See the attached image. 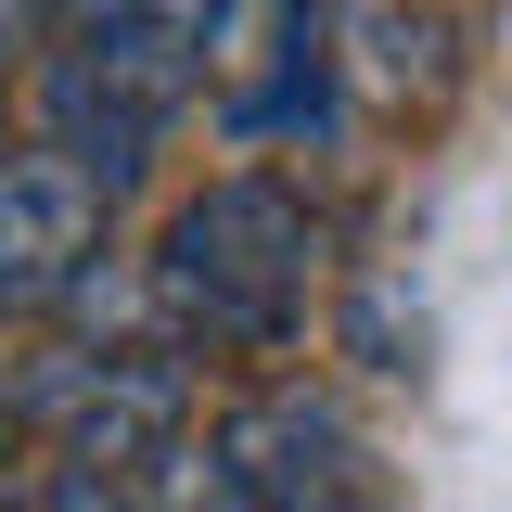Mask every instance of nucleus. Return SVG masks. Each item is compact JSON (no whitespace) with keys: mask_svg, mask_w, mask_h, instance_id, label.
Returning <instances> with one entry per match:
<instances>
[{"mask_svg":"<svg viewBox=\"0 0 512 512\" xmlns=\"http://www.w3.org/2000/svg\"><path fill=\"white\" fill-rule=\"evenodd\" d=\"M154 333L218 346V359H282L320 295V218L282 167H218L205 192L167 205L154 231Z\"/></svg>","mask_w":512,"mask_h":512,"instance_id":"1","label":"nucleus"},{"mask_svg":"<svg viewBox=\"0 0 512 512\" xmlns=\"http://www.w3.org/2000/svg\"><path fill=\"white\" fill-rule=\"evenodd\" d=\"M39 141H64L103 192H141V167L167 154V128L205 103V26L167 0H77L39 26Z\"/></svg>","mask_w":512,"mask_h":512,"instance_id":"2","label":"nucleus"},{"mask_svg":"<svg viewBox=\"0 0 512 512\" xmlns=\"http://www.w3.org/2000/svg\"><path fill=\"white\" fill-rule=\"evenodd\" d=\"M13 423L52 461H77L52 500H128L154 461L192 448V359L167 333H141V346H52L13 384Z\"/></svg>","mask_w":512,"mask_h":512,"instance_id":"3","label":"nucleus"},{"mask_svg":"<svg viewBox=\"0 0 512 512\" xmlns=\"http://www.w3.org/2000/svg\"><path fill=\"white\" fill-rule=\"evenodd\" d=\"M192 487L205 500H244V512H333V500H372V436H359V410L308 372H269L244 384L205 448H180Z\"/></svg>","mask_w":512,"mask_h":512,"instance_id":"4","label":"nucleus"},{"mask_svg":"<svg viewBox=\"0 0 512 512\" xmlns=\"http://www.w3.org/2000/svg\"><path fill=\"white\" fill-rule=\"evenodd\" d=\"M205 77H218V128L244 154L333 141V116H346V0H231Z\"/></svg>","mask_w":512,"mask_h":512,"instance_id":"5","label":"nucleus"},{"mask_svg":"<svg viewBox=\"0 0 512 512\" xmlns=\"http://www.w3.org/2000/svg\"><path fill=\"white\" fill-rule=\"evenodd\" d=\"M103 218H116V192L64 141H0V320H52L77 269L103 256Z\"/></svg>","mask_w":512,"mask_h":512,"instance_id":"6","label":"nucleus"},{"mask_svg":"<svg viewBox=\"0 0 512 512\" xmlns=\"http://www.w3.org/2000/svg\"><path fill=\"white\" fill-rule=\"evenodd\" d=\"M448 77H461V26H448V0H346V90L359 103H436Z\"/></svg>","mask_w":512,"mask_h":512,"instance_id":"7","label":"nucleus"},{"mask_svg":"<svg viewBox=\"0 0 512 512\" xmlns=\"http://www.w3.org/2000/svg\"><path fill=\"white\" fill-rule=\"evenodd\" d=\"M26 39H39V0H0V103H13V77H26Z\"/></svg>","mask_w":512,"mask_h":512,"instance_id":"8","label":"nucleus"},{"mask_svg":"<svg viewBox=\"0 0 512 512\" xmlns=\"http://www.w3.org/2000/svg\"><path fill=\"white\" fill-rule=\"evenodd\" d=\"M0 448H13V384H0Z\"/></svg>","mask_w":512,"mask_h":512,"instance_id":"9","label":"nucleus"}]
</instances>
